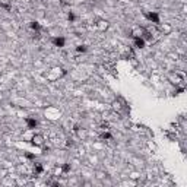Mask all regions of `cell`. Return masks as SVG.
Instances as JSON below:
<instances>
[{
  "mask_svg": "<svg viewBox=\"0 0 187 187\" xmlns=\"http://www.w3.org/2000/svg\"><path fill=\"white\" fill-rule=\"evenodd\" d=\"M32 143L35 146H42L44 145V136L42 134H34L32 136Z\"/></svg>",
  "mask_w": 187,
  "mask_h": 187,
  "instance_id": "cell-1",
  "label": "cell"
},
{
  "mask_svg": "<svg viewBox=\"0 0 187 187\" xmlns=\"http://www.w3.org/2000/svg\"><path fill=\"white\" fill-rule=\"evenodd\" d=\"M145 44H146V41L143 40V38H140V37H134L133 38V45L136 48H143Z\"/></svg>",
  "mask_w": 187,
  "mask_h": 187,
  "instance_id": "cell-2",
  "label": "cell"
},
{
  "mask_svg": "<svg viewBox=\"0 0 187 187\" xmlns=\"http://www.w3.org/2000/svg\"><path fill=\"white\" fill-rule=\"evenodd\" d=\"M146 18L151 21V22H154V24H160L161 22V19H160V16H158V13H155V12H151V13H148L146 15Z\"/></svg>",
  "mask_w": 187,
  "mask_h": 187,
  "instance_id": "cell-3",
  "label": "cell"
},
{
  "mask_svg": "<svg viewBox=\"0 0 187 187\" xmlns=\"http://www.w3.org/2000/svg\"><path fill=\"white\" fill-rule=\"evenodd\" d=\"M53 44L56 45V47H65V44H66V40L63 38V37H56V38H53Z\"/></svg>",
  "mask_w": 187,
  "mask_h": 187,
  "instance_id": "cell-4",
  "label": "cell"
},
{
  "mask_svg": "<svg viewBox=\"0 0 187 187\" xmlns=\"http://www.w3.org/2000/svg\"><path fill=\"white\" fill-rule=\"evenodd\" d=\"M27 126L29 130H32V129H37V126H38V121L35 120V119H31V117H28L27 120Z\"/></svg>",
  "mask_w": 187,
  "mask_h": 187,
  "instance_id": "cell-5",
  "label": "cell"
},
{
  "mask_svg": "<svg viewBox=\"0 0 187 187\" xmlns=\"http://www.w3.org/2000/svg\"><path fill=\"white\" fill-rule=\"evenodd\" d=\"M31 28L34 29V31H37V32H40L41 29V25L38 24V22H31Z\"/></svg>",
  "mask_w": 187,
  "mask_h": 187,
  "instance_id": "cell-6",
  "label": "cell"
},
{
  "mask_svg": "<svg viewBox=\"0 0 187 187\" xmlns=\"http://www.w3.org/2000/svg\"><path fill=\"white\" fill-rule=\"evenodd\" d=\"M34 173H35V174L42 173V167H41L40 164H35V167H34Z\"/></svg>",
  "mask_w": 187,
  "mask_h": 187,
  "instance_id": "cell-7",
  "label": "cell"
},
{
  "mask_svg": "<svg viewBox=\"0 0 187 187\" xmlns=\"http://www.w3.org/2000/svg\"><path fill=\"white\" fill-rule=\"evenodd\" d=\"M88 48H86V45H78V48H76V51H79V53H85Z\"/></svg>",
  "mask_w": 187,
  "mask_h": 187,
  "instance_id": "cell-8",
  "label": "cell"
},
{
  "mask_svg": "<svg viewBox=\"0 0 187 187\" xmlns=\"http://www.w3.org/2000/svg\"><path fill=\"white\" fill-rule=\"evenodd\" d=\"M62 170H63V173H69V171H70V165H69V164H65Z\"/></svg>",
  "mask_w": 187,
  "mask_h": 187,
  "instance_id": "cell-9",
  "label": "cell"
},
{
  "mask_svg": "<svg viewBox=\"0 0 187 187\" xmlns=\"http://www.w3.org/2000/svg\"><path fill=\"white\" fill-rule=\"evenodd\" d=\"M101 137H102V139H111V134H110V133H102Z\"/></svg>",
  "mask_w": 187,
  "mask_h": 187,
  "instance_id": "cell-10",
  "label": "cell"
},
{
  "mask_svg": "<svg viewBox=\"0 0 187 187\" xmlns=\"http://www.w3.org/2000/svg\"><path fill=\"white\" fill-rule=\"evenodd\" d=\"M25 157H27L28 160H34V158H35V157H34V155H32V154H27V155H25Z\"/></svg>",
  "mask_w": 187,
  "mask_h": 187,
  "instance_id": "cell-11",
  "label": "cell"
}]
</instances>
